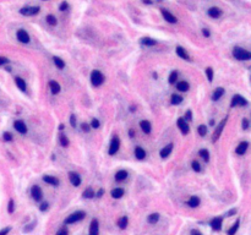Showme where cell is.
I'll list each match as a JSON object with an SVG mask.
<instances>
[{
	"label": "cell",
	"mask_w": 251,
	"mask_h": 235,
	"mask_svg": "<svg viewBox=\"0 0 251 235\" xmlns=\"http://www.w3.org/2000/svg\"><path fill=\"white\" fill-rule=\"evenodd\" d=\"M85 217H86V213H85L83 211H76V212L71 213V214H69V216L65 218L64 224H65V225L75 224V223H77V222H81Z\"/></svg>",
	"instance_id": "cell-1"
},
{
	"label": "cell",
	"mask_w": 251,
	"mask_h": 235,
	"mask_svg": "<svg viewBox=\"0 0 251 235\" xmlns=\"http://www.w3.org/2000/svg\"><path fill=\"white\" fill-rule=\"evenodd\" d=\"M89 78H91V83H92L93 87H101L104 83V80H105L104 75L99 70H93L91 72Z\"/></svg>",
	"instance_id": "cell-2"
},
{
	"label": "cell",
	"mask_w": 251,
	"mask_h": 235,
	"mask_svg": "<svg viewBox=\"0 0 251 235\" xmlns=\"http://www.w3.org/2000/svg\"><path fill=\"white\" fill-rule=\"evenodd\" d=\"M233 57L236 60H240V61H245V60H251V52L249 50H245L240 47H235L233 49Z\"/></svg>",
	"instance_id": "cell-3"
},
{
	"label": "cell",
	"mask_w": 251,
	"mask_h": 235,
	"mask_svg": "<svg viewBox=\"0 0 251 235\" xmlns=\"http://www.w3.org/2000/svg\"><path fill=\"white\" fill-rule=\"evenodd\" d=\"M120 148V138L118 136H113V138L110 140V143H109V148H108V154L109 156H114L117 154Z\"/></svg>",
	"instance_id": "cell-4"
},
{
	"label": "cell",
	"mask_w": 251,
	"mask_h": 235,
	"mask_svg": "<svg viewBox=\"0 0 251 235\" xmlns=\"http://www.w3.org/2000/svg\"><path fill=\"white\" fill-rule=\"evenodd\" d=\"M227 121H228V117H225L223 120H222L221 122L218 124V126L216 128V130L213 132V136H212V142H216L219 137H221L222 135V131H223V129H224V126H225V124H227Z\"/></svg>",
	"instance_id": "cell-5"
},
{
	"label": "cell",
	"mask_w": 251,
	"mask_h": 235,
	"mask_svg": "<svg viewBox=\"0 0 251 235\" xmlns=\"http://www.w3.org/2000/svg\"><path fill=\"white\" fill-rule=\"evenodd\" d=\"M41 11L39 6H25L22 9H20V14L23 16H34Z\"/></svg>",
	"instance_id": "cell-6"
},
{
	"label": "cell",
	"mask_w": 251,
	"mask_h": 235,
	"mask_svg": "<svg viewBox=\"0 0 251 235\" xmlns=\"http://www.w3.org/2000/svg\"><path fill=\"white\" fill-rule=\"evenodd\" d=\"M248 105V101L240 96V94H235L233 98H232V102H230V107L234 108V107H245Z\"/></svg>",
	"instance_id": "cell-7"
},
{
	"label": "cell",
	"mask_w": 251,
	"mask_h": 235,
	"mask_svg": "<svg viewBox=\"0 0 251 235\" xmlns=\"http://www.w3.org/2000/svg\"><path fill=\"white\" fill-rule=\"evenodd\" d=\"M31 196H32V198H33L34 201L39 202V201L43 198V191H42V189H41L38 185H33V186L31 188Z\"/></svg>",
	"instance_id": "cell-8"
},
{
	"label": "cell",
	"mask_w": 251,
	"mask_h": 235,
	"mask_svg": "<svg viewBox=\"0 0 251 235\" xmlns=\"http://www.w3.org/2000/svg\"><path fill=\"white\" fill-rule=\"evenodd\" d=\"M16 37H17V41H18V42H21V43H23V44H28L31 42L30 34L22 28L18 29V31L16 32Z\"/></svg>",
	"instance_id": "cell-9"
},
{
	"label": "cell",
	"mask_w": 251,
	"mask_h": 235,
	"mask_svg": "<svg viewBox=\"0 0 251 235\" xmlns=\"http://www.w3.org/2000/svg\"><path fill=\"white\" fill-rule=\"evenodd\" d=\"M177 126L179 128V130H180V132H181L183 135H188V133L190 132V126H189L188 121L184 120V118H179V119H178Z\"/></svg>",
	"instance_id": "cell-10"
},
{
	"label": "cell",
	"mask_w": 251,
	"mask_h": 235,
	"mask_svg": "<svg viewBox=\"0 0 251 235\" xmlns=\"http://www.w3.org/2000/svg\"><path fill=\"white\" fill-rule=\"evenodd\" d=\"M14 129H15L18 133H21V135H26V133H27V130H28V129H27V125L25 124L23 120H15V121H14Z\"/></svg>",
	"instance_id": "cell-11"
},
{
	"label": "cell",
	"mask_w": 251,
	"mask_h": 235,
	"mask_svg": "<svg viewBox=\"0 0 251 235\" xmlns=\"http://www.w3.org/2000/svg\"><path fill=\"white\" fill-rule=\"evenodd\" d=\"M209 225L214 232H219L222 229V225H223V217H214L209 222Z\"/></svg>",
	"instance_id": "cell-12"
},
{
	"label": "cell",
	"mask_w": 251,
	"mask_h": 235,
	"mask_svg": "<svg viewBox=\"0 0 251 235\" xmlns=\"http://www.w3.org/2000/svg\"><path fill=\"white\" fill-rule=\"evenodd\" d=\"M88 235H99V223L96 218H93L89 223Z\"/></svg>",
	"instance_id": "cell-13"
},
{
	"label": "cell",
	"mask_w": 251,
	"mask_h": 235,
	"mask_svg": "<svg viewBox=\"0 0 251 235\" xmlns=\"http://www.w3.org/2000/svg\"><path fill=\"white\" fill-rule=\"evenodd\" d=\"M173 148H174V145H173V143H169V145L164 146L162 149L159 151V157H161L162 159L168 158V157L172 154V152H173Z\"/></svg>",
	"instance_id": "cell-14"
},
{
	"label": "cell",
	"mask_w": 251,
	"mask_h": 235,
	"mask_svg": "<svg viewBox=\"0 0 251 235\" xmlns=\"http://www.w3.org/2000/svg\"><path fill=\"white\" fill-rule=\"evenodd\" d=\"M69 180H70V182L73 184V186H75V188L80 186L81 182H82L81 176L78 175L76 172H70V173H69Z\"/></svg>",
	"instance_id": "cell-15"
},
{
	"label": "cell",
	"mask_w": 251,
	"mask_h": 235,
	"mask_svg": "<svg viewBox=\"0 0 251 235\" xmlns=\"http://www.w3.org/2000/svg\"><path fill=\"white\" fill-rule=\"evenodd\" d=\"M161 12H162V16L164 17V20H165L167 22H169V23H177L178 22L177 17H175L173 14H170L168 10H165V9H161Z\"/></svg>",
	"instance_id": "cell-16"
},
{
	"label": "cell",
	"mask_w": 251,
	"mask_h": 235,
	"mask_svg": "<svg viewBox=\"0 0 251 235\" xmlns=\"http://www.w3.org/2000/svg\"><path fill=\"white\" fill-rule=\"evenodd\" d=\"M43 181L47 182V184H49V185H52V186H59L60 184V180L57 178V176H53V175H43Z\"/></svg>",
	"instance_id": "cell-17"
},
{
	"label": "cell",
	"mask_w": 251,
	"mask_h": 235,
	"mask_svg": "<svg viewBox=\"0 0 251 235\" xmlns=\"http://www.w3.org/2000/svg\"><path fill=\"white\" fill-rule=\"evenodd\" d=\"M175 52H177V55L179 58L184 59V60H186V61H190V55H189V53H188L183 47L178 45L177 48H175Z\"/></svg>",
	"instance_id": "cell-18"
},
{
	"label": "cell",
	"mask_w": 251,
	"mask_h": 235,
	"mask_svg": "<svg viewBox=\"0 0 251 235\" xmlns=\"http://www.w3.org/2000/svg\"><path fill=\"white\" fill-rule=\"evenodd\" d=\"M133 153H135V157H136V159H138V161H142V159H145L146 158V156H147V153H146V151L142 148L141 146H137L135 147V151H133Z\"/></svg>",
	"instance_id": "cell-19"
},
{
	"label": "cell",
	"mask_w": 251,
	"mask_h": 235,
	"mask_svg": "<svg viewBox=\"0 0 251 235\" xmlns=\"http://www.w3.org/2000/svg\"><path fill=\"white\" fill-rule=\"evenodd\" d=\"M207 14H208L209 17H212V18H219L222 16V10L219 8H217V6H213V8H209V9H208Z\"/></svg>",
	"instance_id": "cell-20"
},
{
	"label": "cell",
	"mask_w": 251,
	"mask_h": 235,
	"mask_svg": "<svg viewBox=\"0 0 251 235\" xmlns=\"http://www.w3.org/2000/svg\"><path fill=\"white\" fill-rule=\"evenodd\" d=\"M248 147H249V143L246 142V141H243V142H240L238 147L235 148V153L236 154H239V156H243V154H245L246 153V151H248Z\"/></svg>",
	"instance_id": "cell-21"
},
{
	"label": "cell",
	"mask_w": 251,
	"mask_h": 235,
	"mask_svg": "<svg viewBox=\"0 0 251 235\" xmlns=\"http://www.w3.org/2000/svg\"><path fill=\"white\" fill-rule=\"evenodd\" d=\"M140 128H141V130L145 132L146 135H149L151 131H152V124L148 120H141L140 121Z\"/></svg>",
	"instance_id": "cell-22"
},
{
	"label": "cell",
	"mask_w": 251,
	"mask_h": 235,
	"mask_svg": "<svg viewBox=\"0 0 251 235\" xmlns=\"http://www.w3.org/2000/svg\"><path fill=\"white\" fill-rule=\"evenodd\" d=\"M15 85L17 86V88H18L20 91H22V92H25L26 88H27L26 81H25L22 77H20V76H16L15 77Z\"/></svg>",
	"instance_id": "cell-23"
},
{
	"label": "cell",
	"mask_w": 251,
	"mask_h": 235,
	"mask_svg": "<svg viewBox=\"0 0 251 235\" xmlns=\"http://www.w3.org/2000/svg\"><path fill=\"white\" fill-rule=\"evenodd\" d=\"M128 172L126 170H124V169H120V170H118L117 173H115V180L118 181V182H121V181H125L126 179H128Z\"/></svg>",
	"instance_id": "cell-24"
},
{
	"label": "cell",
	"mask_w": 251,
	"mask_h": 235,
	"mask_svg": "<svg viewBox=\"0 0 251 235\" xmlns=\"http://www.w3.org/2000/svg\"><path fill=\"white\" fill-rule=\"evenodd\" d=\"M124 193H125V191H124L123 188H115V189H113V190L110 191V196L113 198H115V200L121 198L124 196Z\"/></svg>",
	"instance_id": "cell-25"
},
{
	"label": "cell",
	"mask_w": 251,
	"mask_h": 235,
	"mask_svg": "<svg viewBox=\"0 0 251 235\" xmlns=\"http://www.w3.org/2000/svg\"><path fill=\"white\" fill-rule=\"evenodd\" d=\"M188 206L189 207H191V208H197L200 203H201V200H200V197L198 196H191L189 200H188Z\"/></svg>",
	"instance_id": "cell-26"
},
{
	"label": "cell",
	"mask_w": 251,
	"mask_h": 235,
	"mask_svg": "<svg viewBox=\"0 0 251 235\" xmlns=\"http://www.w3.org/2000/svg\"><path fill=\"white\" fill-rule=\"evenodd\" d=\"M49 88H50L52 94H58V93H60V91H61L60 85L57 82V81H54V80L49 81Z\"/></svg>",
	"instance_id": "cell-27"
},
{
	"label": "cell",
	"mask_w": 251,
	"mask_h": 235,
	"mask_svg": "<svg viewBox=\"0 0 251 235\" xmlns=\"http://www.w3.org/2000/svg\"><path fill=\"white\" fill-rule=\"evenodd\" d=\"M224 88L223 87H218L216 88V91L213 92V94H212V101H214V102H217V101H219L222 97H223V94H224Z\"/></svg>",
	"instance_id": "cell-28"
},
{
	"label": "cell",
	"mask_w": 251,
	"mask_h": 235,
	"mask_svg": "<svg viewBox=\"0 0 251 235\" xmlns=\"http://www.w3.org/2000/svg\"><path fill=\"white\" fill-rule=\"evenodd\" d=\"M177 89L180 92H188L190 89V85L188 81H179L177 83Z\"/></svg>",
	"instance_id": "cell-29"
},
{
	"label": "cell",
	"mask_w": 251,
	"mask_h": 235,
	"mask_svg": "<svg viewBox=\"0 0 251 235\" xmlns=\"http://www.w3.org/2000/svg\"><path fill=\"white\" fill-rule=\"evenodd\" d=\"M141 44L142 45H146V47H153L157 44V41L153 39V38H149V37H143L141 39Z\"/></svg>",
	"instance_id": "cell-30"
},
{
	"label": "cell",
	"mask_w": 251,
	"mask_h": 235,
	"mask_svg": "<svg viewBox=\"0 0 251 235\" xmlns=\"http://www.w3.org/2000/svg\"><path fill=\"white\" fill-rule=\"evenodd\" d=\"M94 196H96V192H94V190H93L92 188H87L86 190L82 192V197H83V198H87V200L93 198Z\"/></svg>",
	"instance_id": "cell-31"
},
{
	"label": "cell",
	"mask_w": 251,
	"mask_h": 235,
	"mask_svg": "<svg viewBox=\"0 0 251 235\" xmlns=\"http://www.w3.org/2000/svg\"><path fill=\"white\" fill-rule=\"evenodd\" d=\"M53 62H54V65L57 66V69H60V70H63L64 68H65V61L63 60L61 58H59V57H54L53 58Z\"/></svg>",
	"instance_id": "cell-32"
},
{
	"label": "cell",
	"mask_w": 251,
	"mask_h": 235,
	"mask_svg": "<svg viewBox=\"0 0 251 235\" xmlns=\"http://www.w3.org/2000/svg\"><path fill=\"white\" fill-rule=\"evenodd\" d=\"M239 225H240V219H236L235 223L228 229V232H227V234L228 235H235L236 232H238V229H239Z\"/></svg>",
	"instance_id": "cell-33"
},
{
	"label": "cell",
	"mask_w": 251,
	"mask_h": 235,
	"mask_svg": "<svg viewBox=\"0 0 251 235\" xmlns=\"http://www.w3.org/2000/svg\"><path fill=\"white\" fill-rule=\"evenodd\" d=\"M128 224H129V218L126 216H123L118 219V227L120 229H125L128 227Z\"/></svg>",
	"instance_id": "cell-34"
},
{
	"label": "cell",
	"mask_w": 251,
	"mask_h": 235,
	"mask_svg": "<svg viewBox=\"0 0 251 235\" xmlns=\"http://www.w3.org/2000/svg\"><path fill=\"white\" fill-rule=\"evenodd\" d=\"M198 156L205 162H209V152H208V149H206V148H201L198 151Z\"/></svg>",
	"instance_id": "cell-35"
},
{
	"label": "cell",
	"mask_w": 251,
	"mask_h": 235,
	"mask_svg": "<svg viewBox=\"0 0 251 235\" xmlns=\"http://www.w3.org/2000/svg\"><path fill=\"white\" fill-rule=\"evenodd\" d=\"M159 213H151L147 217V222L149 224H156L158 220H159Z\"/></svg>",
	"instance_id": "cell-36"
},
{
	"label": "cell",
	"mask_w": 251,
	"mask_h": 235,
	"mask_svg": "<svg viewBox=\"0 0 251 235\" xmlns=\"http://www.w3.org/2000/svg\"><path fill=\"white\" fill-rule=\"evenodd\" d=\"M59 142H60V145L63 147H65V148L70 145V141H69L68 136H66V135H63V133L59 136Z\"/></svg>",
	"instance_id": "cell-37"
},
{
	"label": "cell",
	"mask_w": 251,
	"mask_h": 235,
	"mask_svg": "<svg viewBox=\"0 0 251 235\" xmlns=\"http://www.w3.org/2000/svg\"><path fill=\"white\" fill-rule=\"evenodd\" d=\"M181 102H183V97L179 96V94H173V96L170 97V103H172L173 105H179Z\"/></svg>",
	"instance_id": "cell-38"
},
{
	"label": "cell",
	"mask_w": 251,
	"mask_h": 235,
	"mask_svg": "<svg viewBox=\"0 0 251 235\" xmlns=\"http://www.w3.org/2000/svg\"><path fill=\"white\" fill-rule=\"evenodd\" d=\"M45 20H47V23L50 25V26H57V23H58V20H57V17L54 15H48L45 17Z\"/></svg>",
	"instance_id": "cell-39"
},
{
	"label": "cell",
	"mask_w": 251,
	"mask_h": 235,
	"mask_svg": "<svg viewBox=\"0 0 251 235\" xmlns=\"http://www.w3.org/2000/svg\"><path fill=\"white\" fill-rule=\"evenodd\" d=\"M177 81H178V71L177 70H174V71H172L170 75H169V77H168V82H169L170 85H174Z\"/></svg>",
	"instance_id": "cell-40"
},
{
	"label": "cell",
	"mask_w": 251,
	"mask_h": 235,
	"mask_svg": "<svg viewBox=\"0 0 251 235\" xmlns=\"http://www.w3.org/2000/svg\"><path fill=\"white\" fill-rule=\"evenodd\" d=\"M3 140L5 141V142H11L13 140H14V136H13V133L9 131H5L3 133Z\"/></svg>",
	"instance_id": "cell-41"
},
{
	"label": "cell",
	"mask_w": 251,
	"mask_h": 235,
	"mask_svg": "<svg viewBox=\"0 0 251 235\" xmlns=\"http://www.w3.org/2000/svg\"><path fill=\"white\" fill-rule=\"evenodd\" d=\"M191 168L193 172H196V173H200L202 169H201V164L198 163L197 161H192L191 163Z\"/></svg>",
	"instance_id": "cell-42"
},
{
	"label": "cell",
	"mask_w": 251,
	"mask_h": 235,
	"mask_svg": "<svg viewBox=\"0 0 251 235\" xmlns=\"http://www.w3.org/2000/svg\"><path fill=\"white\" fill-rule=\"evenodd\" d=\"M206 76H207L208 82H212V81H213V76H214V73H213V69H212V68H207L206 69Z\"/></svg>",
	"instance_id": "cell-43"
},
{
	"label": "cell",
	"mask_w": 251,
	"mask_h": 235,
	"mask_svg": "<svg viewBox=\"0 0 251 235\" xmlns=\"http://www.w3.org/2000/svg\"><path fill=\"white\" fill-rule=\"evenodd\" d=\"M197 132H198V135L200 136H206L207 135V126L206 125H200L198 128H197Z\"/></svg>",
	"instance_id": "cell-44"
},
{
	"label": "cell",
	"mask_w": 251,
	"mask_h": 235,
	"mask_svg": "<svg viewBox=\"0 0 251 235\" xmlns=\"http://www.w3.org/2000/svg\"><path fill=\"white\" fill-rule=\"evenodd\" d=\"M8 212L11 214V213H14L15 212V201L11 198L10 201H9V203H8Z\"/></svg>",
	"instance_id": "cell-45"
},
{
	"label": "cell",
	"mask_w": 251,
	"mask_h": 235,
	"mask_svg": "<svg viewBox=\"0 0 251 235\" xmlns=\"http://www.w3.org/2000/svg\"><path fill=\"white\" fill-rule=\"evenodd\" d=\"M92 129H99V126H101V122H99V120L98 119H92V121H91V125H89Z\"/></svg>",
	"instance_id": "cell-46"
},
{
	"label": "cell",
	"mask_w": 251,
	"mask_h": 235,
	"mask_svg": "<svg viewBox=\"0 0 251 235\" xmlns=\"http://www.w3.org/2000/svg\"><path fill=\"white\" fill-rule=\"evenodd\" d=\"M184 120H185V121H192L191 110H186V113H185V115H184Z\"/></svg>",
	"instance_id": "cell-47"
},
{
	"label": "cell",
	"mask_w": 251,
	"mask_h": 235,
	"mask_svg": "<svg viewBox=\"0 0 251 235\" xmlns=\"http://www.w3.org/2000/svg\"><path fill=\"white\" fill-rule=\"evenodd\" d=\"M81 130H82L83 132H88L89 130H91L89 124H87V122H82V124H81Z\"/></svg>",
	"instance_id": "cell-48"
},
{
	"label": "cell",
	"mask_w": 251,
	"mask_h": 235,
	"mask_svg": "<svg viewBox=\"0 0 251 235\" xmlns=\"http://www.w3.org/2000/svg\"><path fill=\"white\" fill-rule=\"evenodd\" d=\"M68 9H69V4H68L66 1H63V2L60 4L59 10H60V11H66Z\"/></svg>",
	"instance_id": "cell-49"
},
{
	"label": "cell",
	"mask_w": 251,
	"mask_h": 235,
	"mask_svg": "<svg viewBox=\"0 0 251 235\" xmlns=\"http://www.w3.org/2000/svg\"><path fill=\"white\" fill-rule=\"evenodd\" d=\"M11 232V227H6V228H3L0 230V235H9V233Z\"/></svg>",
	"instance_id": "cell-50"
},
{
	"label": "cell",
	"mask_w": 251,
	"mask_h": 235,
	"mask_svg": "<svg viewBox=\"0 0 251 235\" xmlns=\"http://www.w3.org/2000/svg\"><path fill=\"white\" fill-rule=\"evenodd\" d=\"M76 124H77L76 117H75L74 114H71V115H70V125H71L73 128H76Z\"/></svg>",
	"instance_id": "cell-51"
},
{
	"label": "cell",
	"mask_w": 251,
	"mask_h": 235,
	"mask_svg": "<svg viewBox=\"0 0 251 235\" xmlns=\"http://www.w3.org/2000/svg\"><path fill=\"white\" fill-rule=\"evenodd\" d=\"M48 208H49V205H48L47 202H43L42 205L39 206V211H41V212H45V211H48Z\"/></svg>",
	"instance_id": "cell-52"
},
{
	"label": "cell",
	"mask_w": 251,
	"mask_h": 235,
	"mask_svg": "<svg viewBox=\"0 0 251 235\" xmlns=\"http://www.w3.org/2000/svg\"><path fill=\"white\" fill-rule=\"evenodd\" d=\"M241 125H243V129H244V130H248V129H249V121H248V119H246V118H244V119H243V122H241Z\"/></svg>",
	"instance_id": "cell-53"
},
{
	"label": "cell",
	"mask_w": 251,
	"mask_h": 235,
	"mask_svg": "<svg viewBox=\"0 0 251 235\" xmlns=\"http://www.w3.org/2000/svg\"><path fill=\"white\" fill-rule=\"evenodd\" d=\"M6 64H9V59L5 58V57H0V66L6 65Z\"/></svg>",
	"instance_id": "cell-54"
},
{
	"label": "cell",
	"mask_w": 251,
	"mask_h": 235,
	"mask_svg": "<svg viewBox=\"0 0 251 235\" xmlns=\"http://www.w3.org/2000/svg\"><path fill=\"white\" fill-rule=\"evenodd\" d=\"M69 233H68V229L66 228H61L59 232L57 233V235H68Z\"/></svg>",
	"instance_id": "cell-55"
},
{
	"label": "cell",
	"mask_w": 251,
	"mask_h": 235,
	"mask_svg": "<svg viewBox=\"0 0 251 235\" xmlns=\"http://www.w3.org/2000/svg\"><path fill=\"white\" fill-rule=\"evenodd\" d=\"M103 193H104V190H103V189H99V190L96 192V197H97V198H101V197L103 196Z\"/></svg>",
	"instance_id": "cell-56"
},
{
	"label": "cell",
	"mask_w": 251,
	"mask_h": 235,
	"mask_svg": "<svg viewBox=\"0 0 251 235\" xmlns=\"http://www.w3.org/2000/svg\"><path fill=\"white\" fill-rule=\"evenodd\" d=\"M202 34H203V36H205L206 38H208V37L211 36V33H209V29H208V28H203V29H202Z\"/></svg>",
	"instance_id": "cell-57"
},
{
	"label": "cell",
	"mask_w": 251,
	"mask_h": 235,
	"mask_svg": "<svg viewBox=\"0 0 251 235\" xmlns=\"http://www.w3.org/2000/svg\"><path fill=\"white\" fill-rule=\"evenodd\" d=\"M236 213V209H232V211H229L228 213H227V216H232V214H235Z\"/></svg>",
	"instance_id": "cell-58"
},
{
	"label": "cell",
	"mask_w": 251,
	"mask_h": 235,
	"mask_svg": "<svg viewBox=\"0 0 251 235\" xmlns=\"http://www.w3.org/2000/svg\"><path fill=\"white\" fill-rule=\"evenodd\" d=\"M191 235H202L198 230H192L191 232Z\"/></svg>",
	"instance_id": "cell-59"
},
{
	"label": "cell",
	"mask_w": 251,
	"mask_h": 235,
	"mask_svg": "<svg viewBox=\"0 0 251 235\" xmlns=\"http://www.w3.org/2000/svg\"><path fill=\"white\" fill-rule=\"evenodd\" d=\"M129 136L133 138V136H135V131H133V130H130V131H129Z\"/></svg>",
	"instance_id": "cell-60"
},
{
	"label": "cell",
	"mask_w": 251,
	"mask_h": 235,
	"mask_svg": "<svg viewBox=\"0 0 251 235\" xmlns=\"http://www.w3.org/2000/svg\"><path fill=\"white\" fill-rule=\"evenodd\" d=\"M143 2H146V4H152V1H151V0H143Z\"/></svg>",
	"instance_id": "cell-61"
},
{
	"label": "cell",
	"mask_w": 251,
	"mask_h": 235,
	"mask_svg": "<svg viewBox=\"0 0 251 235\" xmlns=\"http://www.w3.org/2000/svg\"><path fill=\"white\" fill-rule=\"evenodd\" d=\"M59 130H64V125H63V124H60V126H59Z\"/></svg>",
	"instance_id": "cell-62"
},
{
	"label": "cell",
	"mask_w": 251,
	"mask_h": 235,
	"mask_svg": "<svg viewBox=\"0 0 251 235\" xmlns=\"http://www.w3.org/2000/svg\"><path fill=\"white\" fill-rule=\"evenodd\" d=\"M43 1H47V0H43Z\"/></svg>",
	"instance_id": "cell-63"
}]
</instances>
